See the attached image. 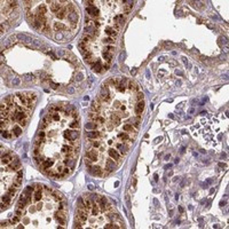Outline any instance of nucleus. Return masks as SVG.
Returning a JSON list of instances; mask_svg holds the SVG:
<instances>
[{
	"label": "nucleus",
	"instance_id": "obj_28",
	"mask_svg": "<svg viewBox=\"0 0 229 229\" xmlns=\"http://www.w3.org/2000/svg\"><path fill=\"white\" fill-rule=\"evenodd\" d=\"M92 146H93L94 148H99L101 144H100V142H99V141H93V142H92Z\"/></svg>",
	"mask_w": 229,
	"mask_h": 229
},
{
	"label": "nucleus",
	"instance_id": "obj_16",
	"mask_svg": "<svg viewBox=\"0 0 229 229\" xmlns=\"http://www.w3.org/2000/svg\"><path fill=\"white\" fill-rule=\"evenodd\" d=\"M127 4L128 5H125V6H124L125 14H129V11H131L132 7H133V2H132V1H127Z\"/></svg>",
	"mask_w": 229,
	"mask_h": 229
},
{
	"label": "nucleus",
	"instance_id": "obj_10",
	"mask_svg": "<svg viewBox=\"0 0 229 229\" xmlns=\"http://www.w3.org/2000/svg\"><path fill=\"white\" fill-rule=\"evenodd\" d=\"M90 109H92V111H94L95 113H98L99 111L101 110V104H100V102H99V101H94L93 103H92Z\"/></svg>",
	"mask_w": 229,
	"mask_h": 229
},
{
	"label": "nucleus",
	"instance_id": "obj_26",
	"mask_svg": "<svg viewBox=\"0 0 229 229\" xmlns=\"http://www.w3.org/2000/svg\"><path fill=\"white\" fill-rule=\"evenodd\" d=\"M45 135H46V134H45V132H44V131H42V129H41V131H39V132H38V135H37V138H39V139H44V138H45Z\"/></svg>",
	"mask_w": 229,
	"mask_h": 229
},
{
	"label": "nucleus",
	"instance_id": "obj_1",
	"mask_svg": "<svg viewBox=\"0 0 229 229\" xmlns=\"http://www.w3.org/2000/svg\"><path fill=\"white\" fill-rule=\"evenodd\" d=\"M79 129L77 131V129H70V131H67L63 133V138L68 142H73V141H76V140L79 138Z\"/></svg>",
	"mask_w": 229,
	"mask_h": 229
},
{
	"label": "nucleus",
	"instance_id": "obj_4",
	"mask_svg": "<svg viewBox=\"0 0 229 229\" xmlns=\"http://www.w3.org/2000/svg\"><path fill=\"white\" fill-rule=\"evenodd\" d=\"M78 19H79V16H78V14H77V11H71V13H69V15H68V20L71 22V24H72V26H73V29L76 28V23L78 22Z\"/></svg>",
	"mask_w": 229,
	"mask_h": 229
},
{
	"label": "nucleus",
	"instance_id": "obj_14",
	"mask_svg": "<svg viewBox=\"0 0 229 229\" xmlns=\"http://www.w3.org/2000/svg\"><path fill=\"white\" fill-rule=\"evenodd\" d=\"M86 136L88 138V139H96V138H99L100 136V133L96 131H92V132H88V133H86Z\"/></svg>",
	"mask_w": 229,
	"mask_h": 229
},
{
	"label": "nucleus",
	"instance_id": "obj_18",
	"mask_svg": "<svg viewBox=\"0 0 229 229\" xmlns=\"http://www.w3.org/2000/svg\"><path fill=\"white\" fill-rule=\"evenodd\" d=\"M103 59H104L108 63H110V61H111V59H112V54L110 52H104L103 53Z\"/></svg>",
	"mask_w": 229,
	"mask_h": 229
},
{
	"label": "nucleus",
	"instance_id": "obj_20",
	"mask_svg": "<svg viewBox=\"0 0 229 229\" xmlns=\"http://www.w3.org/2000/svg\"><path fill=\"white\" fill-rule=\"evenodd\" d=\"M10 199H11V196H9L8 194H6L5 196H2V203H5V204H9L10 203Z\"/></svg>",
	"mask_w": 229,
	"mask_h": 229
},
{
	"label": "nucleus",
	"instance_id": "obj_9",
	"mask_svg": "<svg viewBox=\"0 0 229 229\" xmlns=\"http://www.w3.org/2000/svg\"><path fill=\"white\" fill-rule=\"evenodd\" d=\"M143 109H144V101H139L138 102V104H136L135 107V112L136 115H140V113H142Z\"/></svg>",
	"mask_w": 229,
	"mask_h": 229
},
{
	"label": "nucleus",
	"instance_id": "obj_32",
	"mask_svg": "<svg viewBox=\"0 0 229 229\" xmlns=\"http://www.w3.org/2000/svg\"><path fill=\"white\" fill-rule=\"evenodd\" d=\"M7 222L8 221H2V222H1V227H2V228H4V227H6V226H7Z\"/></svg>",
	"mask_w": 229,
	"mask_h": 229
},
{
	"label": "nucleus",
	"instance_id": "obj_2",
	"mask_svg": "<svg viewBox=\"0 0 229 229\" xmlns=\"http://www.w3.org/2000/svg\"><path fill=\"white\" fill-rule=\"evenodd\" d=\"M88 171H90V173H92L94 175H98V177H101L102 174H103L102 169L100 166H96V165H93V166L90 165L88 166Z\"/></svg>",
	"mask_w": 229,
	"mask_h": 229
},
{
	"label": "nucleus",
	"instance_id": "obj_19",
	"mask_svg": "<svg viewBox=\"0 0 229 229\" xmlns=\"http://www.w3.org/2000/svg\"><path fill=\"white\" fill-rule=\"evenodd\" d=\"M111 120H112V123L115 125H118L120 123V117L118 115H112L111 116Z\"/></svg>",
	"mask_w": 229,
	"mask_h": 229
},
{
	"label": "nucleus",
	"instance_id": "obj_34",
	"mask_svg": "<svg viewBox=\"0 0 229 229\" xmlns=\"http://www.w3.org/2000/svg\"><path fill=\"white\" fill-rule=\"evenodd\" d=\"M61 38H62V34H61V33H57V34H56V39L59 40V39H61Z\"/></svg>",
	"mask_w": 229,
	"mask_h": 229
},
{
	"label": "nucleus",
	"instance_id": "obj_27",
	"mask_svg": "<svg viewBox=\"0 0 229 229\" xmlns=\"http://www.w3.org/2000/svg\"><path fill=\"white\" fill-rule=\"evenodd\" d=\"M86 129H93V128H96V123L95 124H86Z\"/></svg>",
	"mask_w": 229,
	"mask_h": 229
},
{
	"label": "nucleus",
	"instance_id": "obj_13",
	"mask_svg": "<svg viewBox=\"0 0 229 229\" xmlns=\"http://www.w3.org/2000/svg\"><path fill=\"white\" fill-rule=\"evenodd\" d=\"M92 68H93V70L94 71H96V72H102V65H101V62L100 61H98L96 63H94V64H92Z\"/></svg>",
	"mask_w": 229,
	"mask_h": 229
},
{
	"label": "nucleus",
	"instance_id": "obj_30",
	"mask_svg": "<svg viewBox=\"0 0 229 229\" xmlns=\"http://www.w3.org/2000/svg\"><path fill=\"white\" fill-rule=\"evenodd\" d=\"M13 84H15V85H19V84H20V80H19L17 78H15L14 80H13Z\"/></svg>",
	"mask_w": 229,
	"mask_h": 229
},
{
	"label": "nucleus",
	"instance_id": "obj_5",
	"mask_svg": "<svg viewBox=\"0 0 229 229\" xmlns=\"http://www.w3.org/2000/svg\"><path fill=\"white\" fill-rule=\"evenodd\" d=\"M105 169L108 172H112L113 169H116V164H115V161L112 159H108L105 161Z\"/></svg>",
	"mask_w": 229,
	"mask_h": 229
},
{
	"label": "nucleus",
	"instance_id": "obj_25",
	"mask_svg": "<svg viewBox=\"0 0 229 229\" xmlns=\"http://www.w3.org/2000/svg\"><path fill=\"white\" fill-rule=\"evenodd\" d=\"M123 129H124V131H127V132L133 131V125H132V124H126V125H124Z\"/></svg>",
	"mask_w": 229,
	"mask_h": 229
},
{
	"label": "nucleus",
	"instance_id": "obj_15",
	"mask_svg": "<svg viewBox=\"0 0 229 229\" xmlns=\"http://www.w3.org/2000/svg\"><path fill=\"white\" fill-rule=\"evenodd\" d=\"M21 133H22V128L19 127V126H15V127L11 129V134H13V136H14V138L19 136Z\"/></svg>",
	"mask_w": 229,
	"mask_h": 229
},
{
	"label": "nucleus",
	"instance_id": "obj_33",
	"mask_svg": "<svg viewBox=\"0 0 229 229\" xmlns=\"http://www.w3.org/2000/svg\"><path fill=\"white\" fill-rule=\"evenodd\" d=\"M50 86H52V88H54V90H55V88H57V85H56V84L50 83Z\"/></svg>",
	"mask_w": 229,
	"mask_h": 229
},
{
	"label": "nucleus",
	"instance_id": "obj_35",
	"mask_svg": "<svg viewBox=\"0 0 229 229\" xmlns=\"http://www.w3.org/2000/svg\"><path fill=\"white\" fill-rule=\"evenodd\" d=\"M88 189H90V190H93V189H94V186H93V184H90V186H88Z\"/></svg>",
	"mask_w": 229,
	"mask_h": 229
},
{
	"label": "nucleus",
	"instance_id": "obj_17",
	"mask_svg": "<svg viewBox=\"0 0 229 229\" xmlns=\"http://www.w3.org/2000/svg\"><path fill=\"white\" fill-rule=\"evenodd\" d=\"M17 38H19L20 40H22V41H26V42H31V41H32V39H31L30 37L25 36V34H19V36H17Z\"/></svg>",
	"mask_w": 229,
	"mask_h": 229
},
{
	"label": "nucleus",
	"instance_id": "obj_23",
	"mask_svg": "<svg viewBox=\"0 0 229 229\" xmlns=\"http://www.w3.org/2000/svg\"><path fill=\"white\" fill-rule=\"evenodd\" d=\"M11 132H8V131H2V136L4 138H6V139H10V138H13V134H10Z\"/></svg>",
	"mask_w": 229,
	"mask_h": 229
},
{
	"label": "nucleus",
	"instance_id": "obj_12",
	"mask_svg": "<svg viewBox=\"0 0 229 229\" xmlns=\"http://www.w3.org/2000/svg\"><path fill=\"white\" fill-rule=\"evenodd\" d=\"M11 160H13L11 154H7V155H5V156L1 157V163H2V164H8V163H10Z\"/></svg>",
	"mask_w": 229,
	"mask_h": 229
},
{
	"label": "nucleus",
	"instance_id": "obj_11",
	"mask_svg": "<svg viewBox=\"0 0 229 229\" xmlns=\"http://www.w3.org/2000/svg\"><path fill=\"white\" fill-rule=\"evenodd\" d=\"M116 148H117V149H119L120 154H121V155H125L126 152H127V150H128V147L126 146V144H121V143H118V144L116 146Z\"/></svg>",
	"mask_w": 229,
	"mask_h": 229
},
{
	"label": "nucleus",
	"instance_id": "obj_3",
	"mask_svg": "<svg viewBox=\"0 0 229 229\" xmlns=\"http://www.w3.org/2000/svg\"><path fill=\"white\" fill-rule=\"evenodd\" d=\"M49 7H50V11H53V13H59V11L62 9V6H61V4H62V1H50L49 2Z\"/></svg>",
	"mask_w": 229,
	"mask_h": 229
},
{
	"label": "nucleus",
	"instance_id": "obj_31",
	"mask_svg": "<svg viewBox=\"0 0 229 229\" xmlns=\"http://www.w3.org/2000/svg\"><path fill=\"white\" fill-rule=\"evenodd\" d=\"M132 184H133V187H135V186H136V179H135V178H133V181H132Z\"/></svg>",
	"mask_w": 229,
	"mask_h": 229
},
{
	"label": "nucleus",
	"instance_id": "obj_38",
	"mask_svg": "<svg viewBox=\"0 0 229 229\" xmlns=\"http://www.w3.org/2000/svg\"><path fill=\"white\" fill-rule=\"evenodd\" d=\"M69 92H70V93H73V92H75V90H73V88H69Z\"/></svg>",
	"mask_w": 229,
	"mask_h": 229
},
{
	"label": "nucleus",
	"instance_id": "obj_6",
	"mask_svg": "<svg viewBox=\"0 0 229 229\" xmlns=\"http://www.w3.org/2000/svg\"><path fill=\"white\" fill-rule=\"evenodd\" d=\"M86 157L90 158L92 161H96V160H98V151L94 150V149H92V150H90V151H87Z\"/></svg>",
	"mask_w": 229,
	"mask_h": 229
},
{
	"label": "nucleus",
	"instance_id": "obj_29",
	"mask_svg": "<svg viewBox=\"0 0 229 229\" xmlns=\"http://www.w3.org/2000/svg\"><path fill=\"white\" fill-rule=\"evenodd\" d=\"M81 79H83V73H78L76 77V80H81Z\"/></svg>",
	"mask_w": 229,
	"mask_h": 229
},
{
	"label": "nucleus",
	"instance_id": "obj_8",
	"mask_svg": "<svg viewBox=\"0 0 229 229\" xmlns=\"http://www.w3.org/2000/svg\"><path fill=\"white\" fill-rule=\"evenodd\" d=\"M86 11L90 14V15H92V16H98L99 15V9L95 6H90V7H88V8H86Z\"/></svg>",
	"mask_w": 229,
	"mask_h": 229
},
{
	"label": "nucleus",
	"instance_id": "obj_37",
	"mask_svg": "<svg viewBox=\"0 0 229 229\" xmlns=\"http://www.w3.org/2000/svg\"><path fill=\"white\" fill-rule=\"evenodd\" d=\"M154 203H155V205H156V206H158V200H157V199H154Z\"/></svg>",
	"mask_w": 229,
	"mask_h": 229
},
{
	"label": "nucleus",
	"instance_id": "obj_36",
	"mask_svg": "<svg viewBox=\"0 0 229 229\" xmlns=\"http://www.w3.org/2000/svg\"><path fill=\"white\" fill-rule=\"evenodd\" d=\"M154 178H155V181H158V174H155Z\"/></svg>",
	"mask_w": 229,
	"mask_h": 229
},
{
	"label": "nucleus",
	"instance_id": "obj_21",
	"mask_svg": "<svg viewBox=\"0 0 229 229\" xmlns=\"http://www.w3.org/2000/svg\"><path fill=\"white\" fill-rule=\"evenodd\" d=\"M20 218H21V217H19V215H15V217H11L10 220H9V221H10V225H16V223H17V222L20 221Z\"/></svg>",
	"mask_w": 229,
	"mask_h": 229
},
{
	"label": "nucleus",
	"instance_id": "obj_24",
	"mask_svg": "<svg viewBox=\"0 0 229 229\" xmlns=\"http://www.w3.org/2000/svg\"><path fill=\"white\" fill-rule=\"evenodd\" d=\"M85 32H86L87 34H94L95 30H94V28H92V26H87V28H85Z\"/></svg>",
	"mask_w": 229,
	"mask_h": 229
},
{
	"label": "nucleus",
	"instance_id": "obj_22",
	"mask_svg": "<svg viewBox=\"0 0 229 229\" xmlns=\"http://www.w3.org/2000/svg\"><path fill=\"white\" fill-rule=\"evenodd\" d=\"M118 138H119V139L124 142V141L128 140V134H127V133H124V134H123V133H120V134H118Z\"/></svg>",
	"mask_w": 229,
	"mask_h": 229
},
{
	"label": "nucleus",
	"instance_id": "obj_7",
	"mask_svg": "<svg viewBox=\"0 0 229 229\" xmlns=\"http://www.w3.org/2000/svg\"><path fill=\"white\" fill-rule=\"evenodd\" d=\"M108 155H109L112 159H115V160H119V158H120L119 152L117 150H115V149H109V150H108Z\"/></svg>",
	"mask_w": 229,
	"mask_h": 229
}]
</instances>
